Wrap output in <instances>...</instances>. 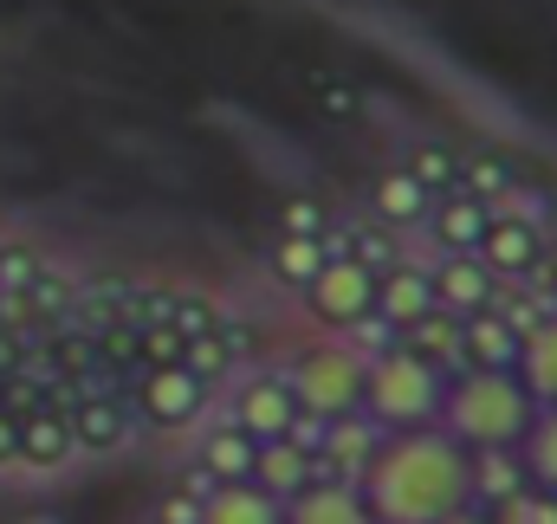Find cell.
<instances>
[{"label":"cell","mask_w":557,"mask_h":524,"mask_svg":"<svg viewBox=\"0 0 557 524\" xmlns=\"http://www.w3.org/2000/svg\"><path fill=\"white\" fill-rule=\"evenodd\" d=\"M519 460H525V479L557 499V408H539L532 414V427L519 440Z\"/></svg>","instance_id":"obj_25"},{"label":"cell","mask_w":557,"mask_h":524,"mask_svg":"<svg viewBox=\"0 0 557 524\" xmlns=\"http://www.w3.org/2000/svg\"><path fill=\"white\" fill-rule=\"evenodd\" d=\"M486 524H557V499L539 492V486H525V492H512L506 506H493Z\"/></svg>","instance_id":"obj_27"},{"label":"cell","mask_w":557,"mask_h":524,"mask_svg":"<svg viewBox=\"0 0 557 524\" xmlns=\"http://www.w3.org/2000/svg\"><path fill=\"white\" fill-rule=\"evenodd\" d=\"M428 278H434V304H441L447 317H473V311H486V304H493V291H499V278L473 260V253L428 260Z\"/></svg>","instance_id":"obj_13"},{"label":"cell","mask_w":557,"mask_h":524,"mask_svg":"<svg viewBox=\"0 0 557 524\" xmlns=\"http://www.w3.org/2000/svg\"><path fill=\"white\" fill-rule=\"evenodd\" d=\"M525 169L512 162V155H460L454 162V195H467V201H480V208H499V195L519 182Z\"/></svg>","instance_id":"obj_23"},{"label":"cell","mask_w":557,"mask_h":524,"mask_svg":"<svg viewBox=\"0 0 557 524\" xmlns=\"http://www.w3.org/2000/svg\"><path fill=\"white\" fill-rule=\"evenodd\" d=\"M331 227H337V208H324L311 195H292L278 214V234H292V240H331Z\"/></svg>","instance_id":"obj_26"},{"label":"cell","mask_w":557,"mask_h":524,"mask_svg":"<svg viewBox=\"0 0 557 524\" xmlns=\"http://www.w3.org/2000/svg\"><path fill=\"white\" fill-rule=\"evenodd\" d=\"M78 460V440H72V421L59 401H39L20 414V466L26 473H59Z\"/></svg>","instance_id":"obj_12"},{"label":"cell","mask_w":557,"mask_h":524,"mask_svg":"<svg viewBox=\"0 0 557 524\" xmlns=\"http://www.w3.org/2000/svg\"><path fill=\"white\" fill-rule=\"evenodd\" d=\"M512 376L525 383V395H532L539 408H557V311H539V317L519 330Z\"/></svg>","instance_id":"obj_14"},{"label":"cell","mask_w":557,"mask_h":524,"mask_svg":"<svg viewBox=\"0 0 557 524\" xmlns=\"http://www.w3.org/2000/svg\"><path fill=\"white\" fill-rule=\"evenodd\" d=\"M403 350L421 357L428 370H441V376H460V317H447V311L416 317V324L403 330Z\"/></svg>","instance_id":"obj_22"},{"label":"cell","mask_w":557,"mask_h":524,"mask_svg":"<svg viewBox=\"0 0 557 524\" xmlns=\"http://www.w3.org/2000/svg\"><path fill=\"white\" fill-rule=\"evenodd\" d=\"M124 401H131L137 427H149V434H182V427H195L221 401V389L208 376H195L188 363H169V370H137Z\"/></svg>","instance_id":"obj_5"},{"label":"cell","mask_w":557,"mask_h":524,"mask_svg":"<svg viewBox=\"0 0 557 524\" xmlns=\"http://www.w3.org/2000/svg\"><path fill=\"white\" fill-rule=\"evenodd\" d=\"M285 524H370L357 486L344 479H311L298 499H285Z\"/></svg>","instance_id":"obj_19"},{"label":"cell","mask_w":557,"mask_h":524,"mask_svg":"<svg viewBox=\"0 0 557 524\" xmlns=\"http://www.w3.org/2000/svg\"><path fill=\"white\" fill-rule=\"evenodd\" d=\"M434 201H441V195H434V188L421 182L416 169H403V162H389V169H383V175L370 182V208H363V214H370V221H383L389 234H403V240H416V234H421V221L434 214Z\"/></svg>","instance_id":"obj_10"},{"label":"cell","mask_w":557,"mask_h":524,"mask_svg":"<svg viewBox=\"0 0 557 524\" xmlns=\"http://www.w3.org/2000/svg\"><path fill=\"white\" fill-rule=\"evenodd\" d=\"M441 389L447 376L428 370L409 350H389L376 363H363V414L383 427V434H409V427H434L441 414Z\"/></svg>","instance_id":"obj_3"},{"label":"cell","mask_w":557,"mask_h":524,"mask_svg":"<svg viewBox=\"0 0 557 524\" xmlns=\"http://www.w3.org/2000/svg\"><path fill=\"white\" fill-rule=\"evenodd\" d=\"M298 304L311 311V324L318 330H331V337H344L357 317H370L376 311V272L357 260H344V253H331V260L318 265V278L298 291Z\"/></svg>","instance_id":"obj_7"},{"label":"cell","mask_w":557,"mask_h":524,"mask_svg":"<svg viewBox=\"0 0 557 524\" xmlns=\"http://www.w3.org/2000/svg\"><path fill=\"white\" fill-rule=\"evenodd\" d=\"M33 253H39V247H20V240H7V234H0V298H7V291H13V285L26 278Z\"/></svg>","instance_id":"obj_28"},{"label":"cell","mask_w":557,"mask_h":524,"mask_svg":"<svg viewBox=\"0 0 557 524\" xmlns=\"http://www.w3.org/2000/svg\"><path fill=\"white\" fill-rule=\"evenodd\" d=\"M33 524H59V519H33Z\"/></svg>","instance_id":"obj_30"},{"label":"cell","mask_w":557,"mask_h":524,"mask_svg":"<svg viewBox=\"0 0 557 524\" xmlns=\"http://www.w3.org/2000/svg\"><path fill=\"white\" fill-rule=\"evenodd\" d=\"M65 421H72V440H78V460H111L143 434L124 395H85V401L65 408Z\"/></svg>","instance_id":"obj_8"},{"label":"cell","mask_w":557,"mask_h":524,"mask_svg":"<svg viewBox=\"0 0 557 524\" xmlns=\"http://www.w3.org/2000/svg\"><path fill=\"white\" fill-rule=\"evenodd\" d=\"M473 260L486 265L499 285H525V291H545V298H552L557 247L539 234V227H525V221L493 214V221H486V234H480V247H473Z\"/></svg>","instance_id":"obj_6"},{"label":"cell","mask_w":557,"mask_h":524,"mask_svg":"<svg viewBox=\"0 0 557 524\" xmlns=\"http://www.w3.org/2000/svg\"><path fill=\"white\" fill-rule=\"evenodd\" d=\"M525 486H532V479H525L519 447H486V453H473V506H480V512L506 506V499L525 492Z\"/></svg>","instance_id":"obj_21"},{"label":"cell","mask_w":557,"mask_h":524,"mask_svg":"<svg viewBox=\"0 0 557 524\" xmlns=\"http://www.w3.org/2000/svg\"><path fill=\"white\" fill-rule=\"evenodd\" d=\"M370 524H447L473 506V453L441 427L383 434L376 460L357 479Z\"/></svg>","instance_id":"obj_1"},{"label":"cell","mask_w":557,"mask_h":524,"mask_svg":"<svg viewBox=\"0 0 557 524\" xmlns=\"http://www.w3.org/2000/svg\"><path fill=\"white\" fill-rule=\"evenodd\" d=\"M532 414H539V401L525 395V383L512 370H460L441 389L434 427L447 440H460L467 453H486V447H519Z\"/></svg>","instance_id":"obj_2"},{"label":"cell","mask_w":557,"mask_h":524,"mask_svg":"<svg viewBox=\"0 0 557 524\" xmlns=\"http://www.w3.org/2000/svg\"><path fill=\"white\" fill-rule=\"evenodd\" d=\"M331 260V247L324 240H292V234H273V247H267V272H273V285H285L292 298L318 278V265Z\"/></svg>","instance_id":"obj_24"},{"label":"cell","mask_w":557,"mask_h":524,"mask_svg":"<svg viewBox=\"0 0 557 524\" xmlns=\"http://www.w3.org/2000/svg\"><path fill=\"white\" fill-rule=\"evenodd\" d=\"M519 357V324L506 311H473L460 317V370H512Z\"/></svg>","instance_id":"obj_15"},{"label":"cell","mask_w":557,"mask_h":524,"mask_svg":"<svg viewBox=\"0 0 557 524\" xmlns=\"http://www.w3.org/2000/svg\"><path fill=\"white\" fill-rule=\"evenodd\" d=\"M253 453H260V440H253V434H240L234 421H214V427L201 434L195 473H208L214 486H221V479H247V473H253Z\"/></svg>","instance_id":"obj_20"},{"label":"cell","mask_w":557,"mask_h":524,"mask_svg":"<svg viewBox=\"0 0 557 524\" xmlns=\"http://www.w3.org/2000/svg\"><path fill=\"white\" fill-rule=\"evenodd\" d=\"M447 524H486V512H480V506H467V512H454Z\"/></svg>","instance_id":"obj_29"},{"label":"cell","mask_w":557,"mask_h":524,"mask_svg":"<svg viewBox=\"0 0 557 524\" xmlns=\"http://www.w3.org/2000/svg\"><path fill=\"white\" fill-rule=\"evenodd\" d=\"M278 383H285L298 414H318V421H337V414H357L363 408V363L337 337L298 350L292 363H278Z\"/></svg>","instance_id":"obj_4"},{"label":"cell","mask_w":557,"mask_h":524,"mask_svg":"<svg viewBox=\"0 0 557 524\" xmlns=\"http://www.w3.org/2000/svg\"><path fill=\"white\" fill-rule=\"evenodd\" d=\"M247 479H253L267 499L285 506V499H298V492H305L311 479H324V473H318V460H311L305 447H292V440H260V453H253V473H247Z\"/></svg>","instance_id":"obj_17"},{"label":"cell","mask_w":557,"mask_h":524,"mask_svg":"<svg viewBox=\"0 0 557 524\" xmlns=\"http://www.w3.org/2000/svg\"><path fill=\"white\" fill-rule=\"evenodd\" d=\"M195 524H285V506L267 499L253 479H221L201 492V519Z\"/></svg>","instance_id":"obj_18"},{"label":"cell","mask_w":557,"mask_h":524,"mask_svg":"<svg viewBox=\"0 0 557 524\" xmlns=\"http://www.w3.org/2000/svg\"><path fill=\"white\" fill-rule=\"evenodd\" d=\"M428 311H441V304H434L428 260H403V265H389V272L376 278V317H389L396 330H409V324L428 317Z\"/></svg>","instance_id":"obj_16"},{"label":"cell","mask_w":557,"mask_h":524,"mask_svg":"<svg viewBox=\"0 0 557 524\" xmlns=\"http://www.w3.org/2000/svg\"><path fill=\"white\" fill-rule=\"evenodd\" d=\"M292 395L278 383V370H253V376H240V383H227V421L240 427V434H253V440H278L285 427H292Z\"/></svg>","instance_id":"obj_9"},{"label":"cell","mask_w":557,"mask_h":524,"mask_svg":"<svg viewBox=\"0 0 557 524\" xmlns=\"http://www.w3.org/2000/svg\"><path fill=\"white\" fill-rule=\"evenodd\" d=\"M376 447H383V427H376L363 408H357V414H337V421H324V434H318V473L357 486L363 466L376 460Z\"/></svg>","instance_id":"obj_11"}]
</instances>
